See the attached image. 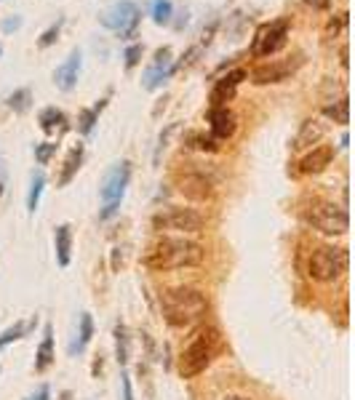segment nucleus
<instances>
[{"label": "nucleus", "mask_w": 355, "mask_h": 400, "mask_svg": "<svg viewBox=\"0 0 355 400\" xmlns=\"http://www.w3.org/2000/svg\"><path fill=\"white\" fill-rule=\"evenodd\" d=\"M62 27H64V19L59 16V19H56V22H53V25H51L49 29L40 35V38H38V49H49V46H53V43L59 40V32H62Z\"/></svg>", "instance_id": "31"}, {"label": "nucleus", "mask_w": 355, "mask_h": 400, "mask_svg": "<svg viewBox=\"0 0 355 400\" xmlns=\"http://www.w3.org/2000/svg\"><path fill=\"white\" fill-rule=\"evenodd\" d=\"M347 270V251L336 246H315L307 256L304 273L315 283H334Z\"/></svg>", "instance_id": "5"}, {"label": "nucleus", "mask_w": 355, "mask_h": 400, "mask_svg": "<svg viewBox=\"0 0 355 400\" xmlns=\"http://www.w3.org/2000/svg\"><path fill=\"white\" fill-rule=\"evenodd\" d=\"M43 187H46V174L43 171H35L29 179V195H27V211L35 214L38 205H40V195H43Z\"/></svg>", "instance_id": "24"}, {"label": "nucleus", "mask_w": 355, "mask_h": 400, "mask_svg": "<svg viewBox=\"0 0 355 400\" xmlns=\"http://www.w3.org/2000/svg\"><path fill=\"white\" fill-rule=\"evenodd\" d=\"M203 227L206 219L195 208H166L152 216L155 232H201Z\"/></svg>", "instance_id": "9"}, {"label": "nucleus", "mask_w": 355, "mask_h": 400, "mask_svg": "<svg viewBox=\"0 0 355 400\" xmlns=\"http://www.w3.org/2000/svg\"><path fill=\"white\" fill-rule=\"evenodd\" d=\"M115 358H118L121 366L128 363V331L123 323L115 325Z\"/></svg>", "instance_id": "30"}, {"label": "nucleus", "mask_w": 355, "mask_h": 400, "mask_svg": "<svg viewBox=\"0 0 355 400\" xmlns=\"http://www.w3.org/2000/svg\"><path fill=\"white\" fill-rule=\"evenodd\" d=\"M174 187L182 198L195 200V203H206V200L214 198L217 192V182L214 176L201 171V168H184L179 171L177 179H174Z\"/></svg>", "instance_id": "10"}, {"label": "nucleus", "mask_w": 355, "mask_h": 400, "mask_svg": "<svg viewBox=\"0 0 355 400\" xmlns=\"http://www.w3.org/2000/svg\"><path fill=\"white\" fill-rule=\"evenodd\" d=\"M323 115L339 125L350 123V101H347V97H342V99L334 101V104H326V107H323Z\"/></svg>", "instance_id": "25"}, {"label": "nucleus", "mask_w": 355, "mask_h": 400, "mask_svg": "<svg viewBox=\"0 0 355 400\" xmlns=\"http://www.w3.org/2000/svg\"><path fill=\"white\" fill-rule=\"evenodd\" d=\"M121 379H123V382H121V384H123V400H134V392H131V379H128V374H123Z\"/></svg>", "instance_id": "36"}, {"label": "nucleus", "mask_w": 355, "mask_h": 400, "mask_svg": "<svg viewBox=\"0 0 355 400\" xmlns=\"http://www.w3.org/2000/svg\"><path fill=\"white\" fill-rule=\"evenodd\" d=\"M56 147H59L56 142H43V145H38V147H35V160H38L40 166H49L51 158L56 155Z\"/></svg>", "instance_id": "32"}, {"label": "nucleus", "mask_w": 355, "mask_h": 400, "mask_svg": "<svg viewBox=\"0 0 355 400\" xmlns=\"http://www.w3.org/2000/svg\"><path fill=\"white\" fill-rule=\"evenodd\" d=\"M219 347H222V334L214 325L198 328L190 336V342L184 345L182 355H179V374H182V379L201 376L211 366V360L217 358Z\"/></svg>", "instance_id": "3"}, {"label": "nucleus", "mask_w": 355, "mask_h": 400, "mask_svg": "<svg viewBox=\"0 0 355 400\" xmlns=\"http://www.w3.org/2000/svg\"><path fill=\"white\" fill-rule=\"evenodd\" d=\"M35 318L29 321V323H16V325H11V328H5L3 334H0V352L5 350L11 342H19V339H25L27 334H29V328H35Z\"/></svg>", "instance_id": "26"}, {"label": "nucleus", "mask_w": 355, "mask_h": 400, "mask_svg": "<svg viewBox=\"0 0 355 400\" xmlns=\"http://www.w3.org/2000/svg\"><path fill=\"white\" fill-rule=\"evenodd\" d=\"M225 400H249V398H246V395H228Z\"/></svg>", "instance_id": "39"}, {"label": "nucleus", "mask_w": 355, "mask_h": 400, "mask_svg": "<svg viewBox=\"0 0 355 400\" xmlns=\"http://www.w3.org/2000/svg\"><path fill=\"white\" fill-rule=\"evenodd\" d=\"M62 400H70V392H64V395H62Z\"/></svg>", "instance_id": "40"}, {"label": "nucleus", "mask_w": 355, "mask_h": 400, "mask_svg": "<svg viewBox=\"0 0 355 400\" xmlns=\"http://www.w3.org/2000/svg\"><path fill=\"white\" fill-rule=\"evenodd\" d=\"M53 358H56V352H53V325L46 323L43 325V342L35 350V371L38 374L49 371L51 366H53Z\"/></svg>", "instance_id": "19"}, {"label": "nucleus", "mask_w": 355, "mask_h": 400, "mask_svg": "<svg viewBox=\"0 0 355 400\" xmlns=\"http://www.w3.org/2000/svg\"><path fill=\"white\" fill-rule=\"evenodd\" d=\"M38 123L43 128V134H56V131H64L67 128V115L56 107H46L40 115H38Z\"/></svg>", "instance_id": "22"}, {"label": "nucleus", "mask_w": 355, "mask_h": 400, "mask_svg": "<svg viewBox=\"0 0 355 400\" xmlns=\"http://www.w3.org/2000/svg\"><path fill=\"white\" fill-rule=\"evenodd\" d=\"M174 53L169 46H163V49L155 51V56H152L150 67L145 70V77H142V86L147 88V91H158L169 77L177 73V67H174V59H171Z\"/></svg>", "instance_id": "11"}, {"label": "nucleus", "mask_w": 355, "mask_h": 400, "mask_svg": "<svg viewBox=\"0 0 355 400\" xmlns=\"http://www.w3.org/2000/svg\"><path fill=\"white\" fill-rule=\"evenodd\" d=\"M326 136V123L323 121H318V118H307L302 125H299V131H297V136H294V150L302 152V150H313V145H318L321 139Z\"/></svg>", "instance_id": "17"}, {"label": "nucleus", "mask_w": 355, "mask_h": 400, "mask_svg": "<svg viewBox=\"0 0 355 400\" xmlns=\"http://www.w3.org/2000/svg\"><path fill=\"white\" fill-rule=\"evenodd\" d=\"M0 53H3V49H0Z\"/></svg>", "instance_id": "42"}, {"label": "nucleus", "mask_w": 355, "mask_h": 400, "mask_svg": "<svg viewBox=\"0 0 355 400\" xmlns=\"http://www.w3.org/2000/svg\"><path fill=\"white\" fill-rule=\"evenodd\" d=\"M160 312L163 321L171 328H193L201 323L208 312V299L206 294L193 288V286H177L160 294Z\"/></svg>", "instance_id": "2"}, {"label": "nucleus", "mask_w": 355, "mask_h": 400, "mask_svg": "<svg viewBox=\"0 0 355 400\" xmlns=\"http://www.w3.org/2000/svg\"><path fill=\"white\" fill-rule=\"evenodd\" d=\"M27 400H51V390L49 384H43V387H38V392L35 395H29Z\"/></svg>", "instance_id": "35"}, {"label": "nucleus", "mask_w": 355, "mask_h": 400, "mask_svg": "<svg viewBox=\"0 0 355 400\" xmlns=\"http://www.w3.org/2000/svg\"><path fill=\"white\" fill-rule=\"evenodd\" d=\"M203 259H206V249L201 243L184 238H160L145 251L142 264L152 273H171V270L201 267Z\"/></svg>", "instance_id": "1"}, {"label": "nucleus", "mask_w": 355, "mask_h": 400, "mask_svg": "<svg viewBox=\"0 0 355 400\" xmlns=\"http://www.w3.org/2000/svg\"><path fill=\"white\" fill-rule=\"evenodd\" d=\"M334 155H336V152H334L331 145H318V147H313V150L299 160V174H304V176L323 174L331 163H334Z\"/></svg>", "instance_id": "16"}, {"label": "nucleus", "mask_w": 355, "mask_h": 400, "mask_svg": "<svg viewBox=\"0 0 355 400\" xmlns=\"http://www.w3.org/2000/svg\"><path fill=\"white\" fill-rule=\"evenodd\" d=\"M83 155H86L83 145H75L73 150L67 152V158L62 163V171H59V179H56V187H67L75 179V174L80 171V163H83Z\"/></svg>", "instance_id": "20"}, {"label": "nucleus", "mask_w": 355, "mask_h": 400, "mask_svg": "<svg viewBox=\"0 0 355 400\" xmlns=\"http://www.w3.org/2000/svg\"><path fill=\"white\" fill-rule=\"evenodd\" d=\"M91 336H94V321H91L88 312H80V318H77V334L75 339H73V345H70V355H80V352L88 347Z\"/></svg>", "instance_id": "21"}, {"label": "nucleus", "mask_w": 355, "mask_h": 400, "mask_svg": "<svg viewBox=\"0 0 355 400\" xmlns=\"http://www.w3.org/2000/svg\"><path fill=\"white\" fill-rule=\"evenodd\" d=\"M19 27H22V16L14 14V16H8V19L3 22V32H14V29H19Z\"/></svg>", "instance_id": "34"}, {"label": "nucleus", "mask_w": 355, "mask_h": 400, "mask_svg": "<svg viewBox=\"0 0 355 400\" xmlns=\"http://www.w3.org/2000/svg\"><path fill=\"white\" fill-rule=\"evenodd\" d=\"M99 22L104 29L121 32V38H134L139 27V5L134 0H115L99 14Z\"/></svg>", "instance_id": "8"}, {"label": "nucleus", "mask_w": 355, "mask_h": 400, "mask_svg": "<svg viewBox=\"0 0 355 400\" xmlns=\"http://www.w3.org/2000/svg\"><path fill=\"white\" fill-rule=\"evenodd\" d=\"M80 64H83V53L80 49H73L70 51V56L56 67V73H53V83H56V88L59 91H73L77 86V77H80Z\"/></svg>", "instance_id": "15"}, {"label": "nucleus", "mask_w": 355, "mask_h": 400, "mask_svg": "<svg viewBox=\"0 0 355 400\" xmlns=\"http://www.w3.org/2000/svg\"><path fill=\"white\" fill-rule=\"evenodd\" d=\"M53 246H56V262L59 267H70L73 262V227L59 225L53 229Z\"/></svg>", "instance_id": "18"}, {"label": "nucleus", "mask_w": 355, "mask_h": 400, "mask_svg": "<svg viewBox=\"0 0 355 400\" xmlns=\"http://www.w3.org/2000/svg\"><path fill=\"white\" fill-rule=\"evenodd\" d=\"M299 216L307 227L323 232V235H345L347 227H350V216L345 208L334 205L331 200H321V198H313L307 200L302 208H299Z\"/></svg>", "instance_id": "4"}, {"label": "nucleus", "mask_w": 355, "mask_h": 400, "mask_svg": "<svg viewBox=\"0 0 355 400\" xmlns=\"http://www.w3.org/2000/svg\"><path fill=\"white\" fill-rule=\"evenodd\" d=\"M289 32H291V22L286 16H278L273 22H265L254 32L252 40V56L254 59H267L280 49H286L289 43Z\"/></svg>", "instance_id": "7"}, {"label": "nucleus", "mask_w": 355, "mask_h": 400, "mask_svg": "<svg viewBox=\"0 0 355 400\" xmlns=\"http://www.w3.org/2000/svg\"><path fill=\"white\" fill-rule=\"evenodd\" d=\"M310 5H315V8H329V0H307Z\"/></svg>", "instance_id": "37"}, {"label": "nucleus", "mask_w": 355, "mask_h": 400, "mask_svg": "<svg viewBox=\"0 0 355 400\" xmlns=\"http://www.w3.org/2000/svg\"><path fill=\"white\" fill-rule=\"evenodd\" d=\"M299 64H302V53H297L294 62H291V56H289V59H283V62H265V64H256L252 70V83L254 86L280 83V80H286V77L291 75Z\"/></svg>", "instance_id": "12"}, {"label": "nucleus", "mask_w": 355, "mask_h": 400, "mask_svg": "<svg viewBox=\"0 0 355 400\" xmlns=\"http://www.w3.org/2000/svg\"><path fill=\"white\" fill-rule=\"evenodd\" d=\"M246 77H249V73H246L243 67L230 70L228 75H222L214 83V88H211V94H208V104H211V107H228V101L235 99L238 86H241Z\"/></svg>", "instance_id": "13"}, {"label": "nucleus", "mask_w": 355, "mask_h": 400, "mask_svg": "<svg viewBox=\"0 0 355 400\" xmlns=\"http://www.w3.org/2000/svg\"><path fill=\"white\" fill-rule=\"evenodd\" d=\"M128 179H131V163L128 160H121L115 163L104 179H101V190H99V198H101V219H110L118 214V205L121 200L126 195V187H128Z\"/></svg>", "instance_id": "6"}, {"label": "nucleus", "mask_w": 355, "mask_h": 400, "mask_svg": "<svg viewBox=\"0 0 355 400\" xmlns=\"http://www.w3.org/2000/svg\"><path fill=\"white\" fill-rule=\"evenodd\" d=\"M150 14L155 25H171V16H174V5L169 0H150Z\"/></svg>", "instance_id": "27"}, {"label": "nucleus", "mask_w": 355, "mask_h": 400, "mask_svg": "<svg viewBox=\"0 0 355 400\" xmlns=\"http://www.w3.org/2000/svg\"><path fill=\"white\" fill-rule=\"evenodd\" d=\"M142 53H145V49L139 46V43H134V46H128L126 53H123V59H126V70H134L139 62H142Z\"/></svg>", "instance_id": "33"}, {"label": "nucleus", "mask_w": 355, "mask_h": 400, "mask_svg": "<svg viewBox=\"0 0 355 400\" xmlns=\"http://www.w3.org/2000/svg\"><path fill=\"white\" fill-rule=\"evenodd\" d=\"M5 104H8L14 112H19V115H22V112L29 110V104H32V91H29V88H16V91L5 99Z\"/></svg>", "instance_id": "29"}, {"label": "nucleus", "mask_w": 355, "mask_h": 400, "mask_svg": "<svg viewBox=\"0 0 355 400\" xmlns=\"http://www.w3.org/2000/svg\"><path fill=\"white\" fill-rule=\"evenodd\" d=\"M0 195H3V179H0Z\"/></svg>", "instance_id": "41"}, {"label": "nucleus", "mask_w": 355, "mask_h": 400, "mask_svg": "<svg viewBox=\"0 0 355 400\" xmlns=\"http://www.w3.org/2000/svg\"><path fill=\"white\" fill-rule=\"evenodd\" d=\"M187 145L195 147V150H201V152H219V147H222L214 136H203V134H198V131L187 134Z\"/></svg>", "instance_id": "28"}, {"label": "nucleus", "mask_w": 355, "mask_h": 400, "mask_svg": "<svg viewBox=\"0 0 355 400\" xmlns=\"http://www.w3.org/2000/svg\"><path fill=\"white\" fill-rule=\"evenodd\" d=\"M347 142H350V139H347V134H342V139H339V147L345 150V147H347Z\"/></svg>", "instance_id": "38"}, {"label": "nucleus", "mask_w": 355, "mask_h": 400, "mask_svg": "<svg viewBox=\"0 0 355 400\" xmlns=\"http://www.w3.org/2000/svg\"><path fill=\"white\" fill-rule=\"evenodd\" d=\"M107 107V99H101L99 104H94V107H88V110H80L77 112V131L83 134V136H88L91 131H94V125L99 121V112Z\"/></svg>", "instance_id": "23"}, {"label": "nucleus", "mask_w": 355, "mask_h": 400, "mask_svg": "<svg viewBox=\"0 0 355 400\" xmlns=\"http://www.w3.org/2000/svg\"><path fill=\"white\" fill-rule=\"evenodd\" d=\"M208 128L217 142H228L238 131V118L230 107H208Z\"/></svg>", "instance_id": "14"}]
</instances>
